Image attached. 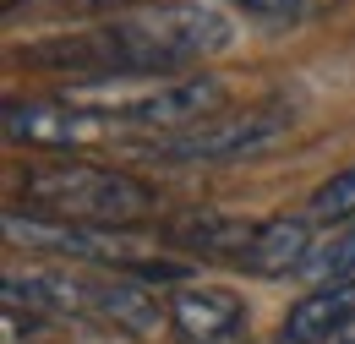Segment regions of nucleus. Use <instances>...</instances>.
<instances>
[{"label": "nucleus", "mask_w": 355, "mask_h": 344, "mask_svg": "<svg viewBox=\"0 0 355 344\" xmlns=\"http://www.w3.org/2000/svg\"><path fill=\"white\" fill-rule=\"evenodd\" d=\"M230 39H235V22L219 6H208V0H164V6L115 11L93 33H66L55 44H33L22 60L110 83V77H159L170 66L219 55Z\"/></svg>", "instance_id": "f257e3e1"}, {"label": "nucleus", "mask_w": 355, "mask_h": 344, "mask_svg": "<svg viewBox=\"0 0 355 344\" xmlns=\"http://www.w3.org/2000/svg\"><path fill=\"white\" fill-rule=\"evenodd\" d=\"M66 104L98 110L121 126H202L224 104L219 77H186V83H159V77H110V83H83L66 93Z\"/></svg>", "instance_id": "f03ea898"}, {"label": "nucleus", "mask_w": 355, "mask_h": 344, "mask_svg": "<svg viewBox=\"0 0 355 344\" xmlns=\"http://www.w3.org/2000/svg\"><path fill=\"white\" fill-rule=\"evenodd\" d=\"M28 197L39 203V214L93 224V230L132 224L153 208V186L121 170H98V164H39L28 175Z\"/></svg>", "instance_id": "7ed1b4c3"}, {"label": "nucleus", "mask_w": 355, "mask_h": 344, "mask_svg": "<svg viewBox=\"0 0 355 344\" xmlns=\"http://www.w3.org/2000/svg\"><path fill=\"white\" fill-rule=\"evenodd\" d=\"M6 241L17 246H33V252H66V257L83 262H115V268H132L148 279H175L180 268L164 257H153V246H142L121 230H93V224H71V218H49V214H6Z\"/></svg>", "instance_id": "20e7f679"}, {"label": "nucleus", "mask_w": 355, "mask_h": 344, "mask_svg": "<svg viewBox=\"0 0 355 344\" xmlns=\"http://www.w3.org/2000/svg\"><path fill=\"white\" fill-rule=\"evenodd\" d=\"M121 131V121L77 104H6V137L28 148H98L115 142Z\"/></svg>", "instance_id": "39448f33"}, {"label": "nucleus", "mask_w": 355, "mask_h": 344, "mask_svg": "<svg viewBox=\"0 0 355 344\" xmlns=\"http://www.w3.org/2000/svg\"><path fill=\"white\" fill-rule=\"evenodd\" d=\"M284 126H290L284 110H246V115H230V121H202L191 131H175V137L159 142V153L164 159H202V164L208 159H235V153L263 148L268 137H279Z\"/></svg>", "instance_id": "423d86ee"}, {"label": "nucleus", "mask_w": 355, "mask_h": 344, "mask_svg": "<svg viewBox=\"0 0 355 344\" xmlns=\"http://www.w3.org/2000/svg\"><path fill=\"white\" fill-rule=\"evenodd\" d=\"M355 322V284L339 279V284H317L311 295L290 306L284 317V344H322V339H339L345 328Z\"/></svg>", "instance_id": "0eeeda50"}, {"label": "nucleus", "mask_w": 355, "mask_h": 344, "mask_svg": "<svg viewBox=\"0 0 355 344\" xmlns=\"http://www.w3.org/2000/svg\"><path fill=\"white\" fill-rule=\"evenodd\" d=\"M241 317H246V306H241V295H230V290H197V284H186V290L170 295V322H175L186 339L214 344L224 334H235Z\"/></svg>", "instance_id": "6e6552de"}, {"label": "nucleus", "mask_w": 355, "mask_h": 344, "mask_svg": "<svg viewBox=\"0 0 355 344\" xmlns=\"http://www.w3.org/2000/svg\"><path fill=\"white\" fill-rule=\"evenodd\" d=\"M311 218H268L257 224V241L246 246V268L252 273H263V279H279V273H290V268H306V252H311Z\"/></svg>", "instance_id": "1a4fd4ad"}, {"label": "nucleus", "mask_w": 355, "mask_h": 344, "mask_svg": "<svg viewBox=\"0 0 355 344\" xmlns=\"http://www.w3.org/2000/svg\"><path fill=\"white\" fill-rule=\"evenodd\" d=\"M88 311L104 317V322H115V328H126V334H153L159 317H164L159 301L142 295L132 279H98V284H88Z\"/></svg>", "instance_id": "9d476101"}, {"label": "nucleus", "mask_w": 355, "mask_h": 344, "mask_svg": "<svg viewBox=\"0 0 355 344\" xmlns=\"http://www.w3.org/2000/svg\"><path fill=\"white\" fill-rule=\"evenodd\" d=\"M170 241L175 246H191V252H241L246 257V246L257 241V224H241V218H224V214H191L180 218L175 230H170Z\"/></svg>", "instance_id": "9b49d317"}, {"label": "nucleus", "mask_w": 355, "mask_h": 344, "mask_svg": "<svg viewBox=\"0 0 355 344\" xmlns=\"http://www.w3.org/2000/svg\"><path fill=\"white\" fill-rule=\"evenodd\" d=\"M306 218L311 224H345V218H355V164L339 170V175H328V180L311 191Z\"/></svg>", "instance_id": "f8f14e48"}, {"label": "nucleus", "mask_w": 355, "mask_h": 344, "mask_svg": "<svg viewBox=\"0 0 355 344\" xmlns=\"http://www.w3.org/2000/svg\"><path fill=\"white\" fill-rule=\"evenodd\" d=\"M235 6H246V11H257V17H301L311 0H235Z\"/></svg>", "instance_id": "ddd939ff"}, {"label": "nucleus", "mask_w": 355, "mask_h": 344, "mask_svg": "<svg viewBox=\"0 0 355 344\" xmlns=\"http://www.w3.org/2000/svg\"><path fill=\"white\" fill-rule=\"evenodd\" d=\"M334 344H355V322H350V328H345V334H339Z\"/></svg>", "instance_id": "4468645a"}]
</instances>
